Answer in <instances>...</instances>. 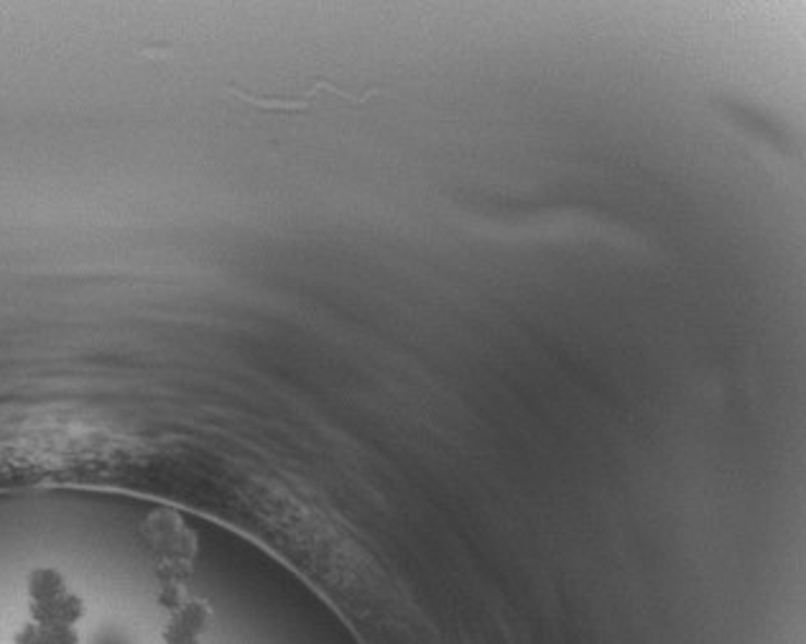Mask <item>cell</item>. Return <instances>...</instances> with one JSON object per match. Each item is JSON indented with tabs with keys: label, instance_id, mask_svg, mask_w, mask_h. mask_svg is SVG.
<instances>
[{
	"label": "cell",
	"instance_id": "cell-3",
	"mask_svg": "<svg viewBox=\"0 0 806 644\" xmlns=\"http://www.w3.org/2000/svg\"><path fill=\"white\" fill-rule=\"evenodd\" d=\"M13 644H80V634L67 624H39L28 621L13 636Z\"/></svg>",
	"mask_w": 806,
	"mask_h": 644
},
{
	"label": "cell",
	"instance_id": "cell-1",
	"mask_svg": "<svg viewBox=\"0 0 806 644\" xmlns=\"http://www.w3.org/2000/svg\"><path fill=\"white\" fill-rule=\"evenodd\" d=\"M213 624V611L205 601L197 598H187L182 609L171 613L167 627L161 629L164 644H202L205 634Z\"/></svg>",
	"mask_w": 806,
	"mask_h": 644
},
{
	"label": "cell",
	"instance_id": "cell-2",
	"mask_svg": "<svg viewBox=\"0 0 806 644\" xmlns=\"http://www.w3.org/2000/svg\"><path fill=\"white\" fill-rule=\"evenodd\" d=\"M28 613H32V621H39V624L74 627L82 619V613H85V604H82L80 596L64 591V594L47 598V601H32Z\"/></svg>",
	"mask_w": 806,
	"mask_h": 644
},
{
	"label": "cell",
	"instance_id": "cell-4",
	"mask_svg": "<svg viewBox=\"0 0 806 644\" xmlns=\"http://www.w3.org/2000/svg\"><path fill=\"white\" fill-rule=\"evenodd\" d=\"M26 588L32 601H47V598H55L67 591L64 579L57 571H51V568H39V571L28 575Z\"/></svg>",
	"mask_w": 806,
	"mask_h": 644
},
{
	"label": "cell",
	"instance_id": "cell-5",
	"mask_svg": "<svg viewBox=\"0 0 806 644\" xmlns=\"http://www.w3.org/2000/svg\"><path fill=\"white\" fill-rule=\"evenodd\" d=\"M184 604H187V596H184L182 588H171V591L167 588L161 594V606H164V609L177 611V609H182Z\"/></svg>",
	"mask_w": 806,
	"mask_h": 644
}]
</instances>
